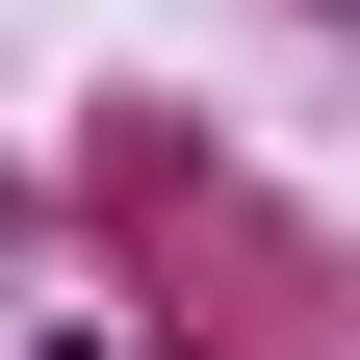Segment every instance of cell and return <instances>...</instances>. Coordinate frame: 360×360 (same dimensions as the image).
I'll return each mask as SVG.
<instances>
[{"label": "cell", "mask_w": 360, "mask_h": 360, "mask_svg": "<svg viewBox=\"0 0 360 360\" xmlns=\"http://www.w3.org/2000/svg\"><path fill=\"white\" fill-rule=\"evenodd\" d=\"M52 360H77V335H52Z\"/></svg>", "instance_id": "1"}]
</instances>
